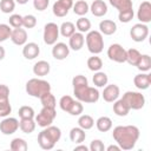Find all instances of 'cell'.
I'll use <instances>...</instances> for the list:
<instances>
[{"instance_id":"obj_1","label":"cell","mask_w":151,"mask_h":151,"mask_svg":"<svg viewBox=\"0 0 151 151\" xmlns=\"http://www.w3.org/2000/svg\"><path fill=\"white\" fill-rule=\"evenodd\" d=\"M73 85V94L74 97L86 104H93L97 103L100 98V93L97 87H92L88 85V80L83 74H77L72 79Z\"/></svg>"},{"instance_id":"obj_2","label":"cell","mask_w":151,"mask_h":151,"mask_svg":"<svg viewBox=\"0 0 151 151\" xmlns=\"http://www.w3.org/2000/svg\"><path fill=\"white\" fill-rule=\"evenodd\" d=\"M139 129L136 125H118L112 131L114 142L122 150H132L139 139Z\"/></svg>"},{"instance_id":"obj_3","label":"cell","mask_w":151,"mask_h":151,"mask_svg":"<svg viewBox=\"0 0 151 151\" xmlns=\"http://www.w3.org/2000/svg\"><path fill=\"white\" fill-rule=\"evenodd\" d=\"M61 138V130L58 126L48 125L42 127V131L38 134V144L42 150H51Z\"/></svg>"},{"instance_id":"obj_4","label":"cell","mask_w":151,"mask_h":151,"mask_svg":"<svg viewBox=\"0 0 151 151\" xmlns=\"http://www.w3.org/2000/svg\"><path fill=\"white\" fill-rule=\"evenodd\" d=\"M26 93L34 98H40L44 93L51 91V84L40 78H32L26 83Z\"/></svg>"},{"instance_id":"obj_5","label":"cell","mask_w":151,"mask_h":151,"mask_svg":"<svg viewBox=\"0 0 151 151\" xmlns=\"http://www.w3.org/2000/svg\"><path fill=\"white\" fill-rule=\"evenodd\" d=\"M86 47L90 53L99 54L104 50V38L99 31H88L85 37Z\"/></svg>"},{"instance_id":"obj_6","label":"cell","mask_w":151,"mask_h":151,"mask_svg":"<svg viewBox=\"0 0 151 151\" xmlns=\"http://www.w3.org/2000/svg\"><path fill=\"white\" fill-rule=\"evenodd\" d=\"M59 106L64 112H67L71 116H80L84 111L81 101L78 99L74 100L71 96H63L59 100Z\"/></svg>"},{"instance_id":"obj_7","label":"cell","mask_w":151,"mask_h":151,"mask_svg":"<svg viewBox=\"0 0 151 151\" xmlns=\"http://www.w3.org/2000/svg\"><path fill=\"white\" fill-rule=\"evenodd\" d=\"M122 100L129 106L130 110H140L145 105V97L142 92L137 91H127L123 94Z\"/></svg>"},{"instance_id":"obj_8","label":"cell","mask_w":151,"mask_h":151,"mask_svg":"<svg viewBox=\"0 0 151 151\" xmlns=\"http://www.w3.org/2000/svg\"><path fill=\"white\" fill-rule=\"evenodd\" d=\"M55 117H57L55 109L42 106V109L40 110V112L34 117V120H35V123L40 127H46L48 125H52V123L55 119Z\"/></svg>"},{"instance_id":"obj_9","label":"cell","mask_w":151,"mask_h":151,"mask_svg":"<svg viewBox=\"0 0 151 151\" xmlns=\"http://www.w3.org/2000/svg\"><path fill=\"white\" fill-rule=\"evenodd\" d=\"M12 112L9 103V87L5 84H0V117H7Z\"/></svg>"},{"instance_id":"obj_10","label":"cell","mask_w":151,"mask_h":151,"mask_svg":"<svg viewBox=\"0 0 151 151\" xmlns=\"http://www.w3.org/2000/svg\"><path fill=\"white\" fill-rule=\"evenodd\" d=\"M59 26L55 24V22H47L45 26H44V34H42V38H44V42L46 45H54L59 38Z\"/></svg>"},{"instance_id":"obj_11","label":"cell","mask_w":151,"mask_h":151,"mask_svg":"<svg viewBox=\"0 0 151 151\" xmlns=\"http://www.w3.org/2000/svg\"><path fill=\"white\" fill-rule=\"evenodd\" d=\"M107 57L114 63H125L126 61V50L120 44H111L107 48Z\"/></svg>"},{"instance_id":"obj_12","label":"cell","mask_w":151,"mask_h":151,"mask_svg":"<svg viewBox=\"0 0 151 151\" xmlns=\"http://www.w3.org/2000/svg\"><path fill=\"white\" fill-rule=\"evenodd\" d=\"M147 35H149V27L146 24H143V22L134 24L130 29V37L136 42L144 41L147 38Z\"/></svg>"},{"instance_id":"obj_13","label":"cell","mask_w":151,"mask_h":151,"mask_svg":"<svg viewBox=\"0 0 151 151\" xmlns=\"http://www.w3.org/2000/svg\"><path fill=\"white\" fill-rule=\"evenodd\" d=\"M19 129V120L14 117H4V119L0 122V132L5 136L13 134Z\"/></svg>"},{"instance_id":"obj_14","label":"cell","mask_w":151,"mask_h":151,"mask_svg":"<svg viewBox=\"0 0 151 151\" xmlns=\"http://www.w3.org/2000/svg\"><path fill=\"white\" fill-rule=\"evenodd\" d=\"M73 6V0H57L52 6V12L58 18H64L68 14Z\"/></svg>"},{"instance_id":"obj_15","label":"cell","mask_w":151,"mask_h":151,"mask_svg":"<svg viewBox=\"0 0 151 151\" xmlns=\"http://www.w3.org/2000/svg\"><path fill=\"white\" fill-rule=\"evenodd\" d=\"M120 96V88L118 85L116 84H110V85H105L101 97L106 103H113L116 101Z\"/></svg>"},{"instance_id":"obj_16","label":"cell","mask_w":151,"mask_h":151,"mask_svg":"<svg viewBox=\"0 0 151 151\" xmlns=\"http://www.w3.org/2000/svg\"><path fill=\"white\" fill-rule=\"evenodd\" d=\"M137 19L139 22L149 24L151 21V4L150 1H143L137 11Z\"/></svg>"},{"instance_id":"obj_17","label":"cell","mask_w":151,"mask_h":151,"mask_svg":"<svg viewBox=\"0 0 151 151\" xmlns=\"http://www.w3.org/2000/svg\"><path fill=\"white\" fill-rule=\"evenodd\" d=\"M52 57L57 60H64L70 54V47L65 42H55L52 45Z\"/></svg>"},{"instance_id":"obj_18","label":"cell","mask_w":151,"mask_h":151,"mask_svg":"<svg viewBox=\"0 0 151 151\" xmlns=\"http://www.w3.org/2000/svg\"><path fill=\"white\" fill-rule=\"evenodd\" d=\"M27 32L25 28L19 27V28H12V33L9 39L12 40V42L17 46H24L27 42Z\"/></svg>"},{"instance_id":"obj_19","label":"cell","mask_w":151,"mask_h":151,"mask_svg":"<svg viewBox=\"0 0 151 151\" xmlns=\"http://www.w3.org/2000/svg\"><path fill=\"white\" fill-rule=\"evenodd\" d=\"M40 53V47L37 42H26L22 47V55L27 59V60H33L35 59Z\"/></svg>"},{"instance_id":"obj_20","label":"cell","mask_w":151,"mask_h":151,"mask_svg":"<svg viewBox=\"0 0 151 151\" xmlns=\"http://www.w3.org/2000/svg\"><path fill=\"white\" fill-rule=\"evenodd\" d=\"M133 84L138 90H147L151 85V74L146 72L136 74L133 78Z\"/></svg>"},{"instance_id":"obj_21","label":"cell","mask_w":151,"mask_h":151,"mask_svg":"<svg viewBox=\"0 0 151 151\" xmlns=\"http://www.w3.org/2000/svg\"><path fill=\"white\" fill-rule=\"evenodd\" d=\"M84 44H85V37H84V33L74 32V33L68 38V47H70V50L79 51V50L83 48Z\"/></svg>"},{"instance_id":"obj_22","label":"cell","mask_w":151,"mask_h":151,"mask_svg":"<svg viewBox=\"0 0 151 151\" xmlns=\"http://www.w3.org/2000/svg\"><path fill=\"white\" fill-rule=\"evenodd\" d=\"M90 11L94 17L101 18L107 13V5L104 0H93L90 5Z\"/></svg>"},{"instance_id":"obj_23","label":"cell","mask_w":151,"mask_h":151,"mask_svg":"<svg viewBox=\"0 0 151 151\" xmlns=\"http://www.w3.org/2000/svg\"><path fill=\"white\" fill-rule=\"evenodd\" d=\"M99 32L103 35H112L117 32V24L113 20L104 19L99 22Z\"/></svg>"},{"instance_id":"obj_24","label":"cell","mask_w":151,"mask_h":151,"mask_svg":"<svg viewBox=\"0 0 151 151\" xmlns=\"http://www.w3.org/2000/svg\"><path fill=\"white\" fill-rule=\"evenodd\" d=\"M51 65L46 60H39L33 65V73L38 77H45L50 73Z\"/></svg>"},{"instance_id":"obj_25","label":"cell","mask_w":151,"mask_h":151,"mask_svg":"<svg viewBox=\"0 0 151 151\" xmlns=\"http://www.w3.org/2000/svg\"><path fill=\"white\" fill-rule=\"evenodd\" d=\"M85 138H86L85 130H83L79 126L71 129V131H70V139H71V142H73L76 144H80V143H83L85 140Z\"/></svg>"},{"instance_id":"obj_26","label":"cell","mask_w":151,"mask_h":151,"mask_svg":"<svg viewBox=\"0 0 151 151\" xmlns=\"http://www.w3.org/2000/svg\"><path fill=\"white\" fill-rule=\"evenodd\" d=\"M130 111H131V110H130L129 106L122 100V98H120V99H117L116 101H113V112H114V114H117V116H119V117H125V116L129 114Z\"/></svg>"},{"instance_id":"obj_27","label":"cell","mask_w":151,"mask_h":151,"mask_svg":"<svg viewBox=\"0 0 151 151\" xmlns=\"http://www.w3.org/2000/svg\"><path fill=\"white\" fill-rule=\"evenodd\" d=\"M96 126L98 129V131L100 132H107L112 129V120L110 117H106V116H103V117H99L97 120H96Z\"/></svg>"},{"instance_id":"obj_28","label":"cell","mask_w":151,"mask_h":151,"mask_svg":"<svg viewBox=\"0 0 151 151\" xmlns=\"http://www.w3.org/2000/svg\"><path fill=\"white\" fill-rule=\"evenodd\" d=\"M72 8H73L74 14H77L79 17H84L90 11V5L85 0H78V1L73 2Z\"/></svg>"},{"instance_id":"obj_29","label":"cell","mask_w":151,"mask_h":151,"mask_svg":"<svg viewBox=\"0 0 151 151\" xmlns=\"http://www.w3.org/2000/svg\"><path fill=\"white\" fill-rule=\"evenodd\" d=\"M37 123L34 119H20L19 120V129L21 130V132L24 133H32L35 130Z\"/></svg>"},{"instance_id":"obj_30","label":"cell","mask_w":151,"mask_h":151,"mask_svg":"<svg viewBox=\"0 0 151 151\" xmlns=\"http://www.w3.org/2000/svg\"><path fill=\"white\" fill-rule=\"evenodd\" d=\"M140 72H149L151 70V57L149 54H140V58L136 65Z\"/></svg>"},{"instance_id":"obj_31","label":"cell","mask_w":151,"mask_h":151,"mask_svg":"<svg viewBox=\"0 0 151 151\" xmlns=\"http://www.w3.org/2000/svg\"><path fill=\"white\" fill-rule=\"evenodd\" d=\"M74 32H76V25L71 21H64L59 26V33L64 38H70Z\"/></svg>"},{"instance_id":"obj_32","label":"cell","mask_w":151,"mask_h":151,"mask_svg":"<svg viewBox=\"0 0 151 151\" xmlns=\"http://www.w3.org/2000/svg\"><path fill=\"white\" fill-rule=\"evenodd\" d=\"M92 81L96 87H104L105 85H107L109 83V77L105 72H101V71H97L94 72L93 74V78H92Z\"/></svg>"},{"instance_id":"obj_33","label":"cell","mask_w":151,"mask_h":151,"mask_svg":"<svg viewBox=\"0 0 151 151\" xmlns=\"http://www.w3.org/2000/svg\"><path fill=\"white\" fill-rule=\"evenodd\" d=\"M94 125V119L90 114H80L78 118V126L83 130H90Z\"/></svg>"},{"instance_id":"obj_34","label":"cell","mask_w":151,"mask_h":151,"mask_svg":"<svg viewBox=\"0 0 151 151\" xmlns=\"http://www.w3.org/2000/svg\"><path fill=\"white\" fill-rule=\"evenodd\" d=\"M87 67L90 71L92 72H97V71H100L101 67H103V60L97 55V54H93L92 57H90L87 59Z\"/></svg>"},{"instance_id":"obj_35","label":"cell","mask_w":151,"mask_h":151,"mask_svg":"<svg viewBox=\"0 0 151 151\" xmlns=\"http://www.w3.org/2000/svg\"><path fill=\"white\" fill-rule=\"evenodd\" d=\"M109 2L111 6H113L116 9H118V12L130 9L133 6L132 0H109Z\"/></svg>"},{"instance_id":"obj_36","label":"cell","mask_w":151,"mask_h":151,"mask_svg":"<svg viewBox=\"0 0 151 151\" xmlns=\"http://www.w3.org/2000/svg\"><path fill=\"white\" fill-rule=\"evenodd\" d=\"M39 99H40L41 105H42V106H45V107H52V109H55V106H57L55 97L51 93V91H50V92L44 93Z\"/></svg>"},{"instance_id":"obj_37","label":"cell","mask_w":151,"mask_h":151,"mask_svg":"<svg viewBox=\"0 0 151 151\" xmlns=\"http://www.w3.org/2000/svg\"><path fill=\"white\" fill-rule=\"evenodd\" d=\"M76 28L80 33H87L88 31H91V21H90V19H87L85 17H80L76 21Z\"/></svg>"},{"instance_id":"obj_38","label":"cell","mask_w":151,"mask_h":151,"mask_svg":"<svg viewBox=\"0 0 151 151\" xmlns=\"http://www.w3.org/2000/svg\"><path fill=\"white\" fill-rule=\"evenodd\" d=\"M9 147L12 151H26L28 149V145H27V142L25 139L17 137V138L12 139Z\"/></svg>"},{"instance_id":"obj_39","label":"cell","mask_w":151,"mask_h":151,"mask_svg":"<svg viewBox=\"0 0 151 151\" xmlns=\"http://www.w3.org/2000/svg\"><path fill=\"white\" fill-rule=\"evenodd\" d=\"M140 52L137 48H129L126 50V63H129L132 66H136L139 58H140Z\"/></svg>"},{"instance_id":"obj_40","label":"cell","mask_w":151,"mask_h":151,"mask_svg":"<svg viewBox=\"0 0 151 151\" xmlns=\"http://www.w3.org/2000/svg\"><path fill=\"white\" fill-rule=\"evenodd\" d=\"M18 114H19L20 119H34V117H35V112H34L33 107L28 106V105L21 106L18 111Z\"/></svg>"},{"instance_id":"obj_41","label":"cell","mask_w":151,"mask_h":151,"mask_svg":"<svg viewBox=\"0 0 151 151\" xmlns=\"http://www.w3.org/2000/svg\"><path fill=\"white\" fill-rule=\"evenodd\" d=\"M15 9L14 0H1L0 1V11L5 14H9Z\"/></svg>"},{"instance_id":"obj_42","label":"cell","mask_w":151,"mask_h":151,"mask_svg":"<svg viewBox=\"0 0 151 151\" xmlns=\"http://www.w3.org/2000/svg\"><path fill=\"white\" fill-rule=\"evenodd\" d=\"M134 17V12H133V8H130V9H126V11H122V12H118V19L120 22L123 24H127L130 22Z\"/></svg>"},{"instance_id":"obj_43","label":"cell","mask_w":151,"mask_h":151,"mask_svg":"<svg viewBox=\"0 0 151 151\" xmlns=\"http://www.w3.org/2000/svg\"><path fill=\"white\" fill-rule=\"evenodd\" d=\"M11 33L12 28L8 24H0V42H4L7 39H9Z\"/></svg>"},{"instance_id":"obj_44","label":"cell","mask_w":151,"mask_h":151,"mask_svg":"<svg viewBox=\"0 0 151 151\" xmlns=\"http://www.w3.org/2000/svg\"><path fill=\"white\" fill-rule=\"evenodd\" d=\"M8 25L12 28L22 27V15H20V14H11L9 19H8Z\"/></svg>"},{"instance_id":"obj_45","label":"cell","mask_w":151,"mask_h":151,"mask_svg":"<svg viewBox=\"0 0 151 151\" xmlns=\"http://www.w3.org/2000/svg\"><path fill=\"white\" fill-rule=\"evenodd\" d=\"M37 25V18L33 14H27L22 17V27L25 28H33Z\"/></svg>"},{"instance_id":"obj_46","label":"cell","mask_w":151,"mask_h":151,"mask_svg":"<svg viewBox=\"0 0 151 151\" xmlns=\"http://www.w3.org/2000/svg\"><path fill=\"white\" fill-rule=\"evenodd\" d=\"M88 149L91 151H104L105 150V145H104L103 140H100V139H93L91 142Z\"/></svg>"},{"instance_id":"obj_47","label":"cell","mask_w":151,"mask_h":151,"mask_svg":"<svg viewBox=\"0 0 151 151\" xmlns=\"http://www.w3.org/2000/svg\"><path fill=\"white\" fill-rule=\"evenodd\" d=\"M48 4L50 0H33V7L39 12L45 11L48 7Z\"/></svg>"},{"instance_id":"obj_48","label":"cell","mask_w":151,"mask_h":151,"mask_svg":"<svg viewBox=\"0 0 151 151\" xmlns=\"http://www.w3.org/2000/svg\"><path fill=\"white\" fill-rule=\"evenodd\" d=\"M105 150H107V151H120L122 149H120L119 145L117 144V145H109L107 147H105Z\"/></svg>"},{"instance_id":"obj_49","label":"cell","mask_w":151,"mask_h":151,"mask_svg":"<svg viewBox=\"0 0 151 151\" xmlns=\"http://www.w3.org/2000/svg\"><path fill=\"white\" fill-rule=\"evenodd\" d=\"M80 150H81V151H88L90 149H88L86 145H81V143H80V145H78V146L74 147V151H80Z\"/></svg>"},{"instance_id":"obj_50","label":"cell","mask_w":151,"mask_h":151,"mask_svg":"<svg viewBox=\"0 0 151 151\" xmlns=\"http://www.w3.org/2000/svg\"><path fill=\"white\" fill-rule=\"evenodd\" d=\"M5 55H6V51H5V48H4V47L0 45V61H1V60L5 58Z\"/></svg>"},{"instance_id":"obj_51","label":"cell","mask_w":151,"mask_h":151,"mask_svg":"<svg viewBox=\"0 0 151 151\" xmlns=\"http://www.w3.org/2000/svg\"><path fill=\"white\" fill-rule=\"evenodd\" d=\"M15 2H18L19 5H25V4H27L28 2V0H14Z\"/></svg>"}]
</instances>
